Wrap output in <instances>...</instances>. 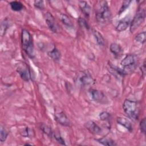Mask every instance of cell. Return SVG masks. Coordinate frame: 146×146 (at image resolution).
Masks as SVG:
<instances>
[{
	"instance_id": "obj_1",
	"label": "cell",
	"mask_w": 146,
	"mask_h": 146,
	"mask_svg": "<svg viewBox=\"0 0 146 146\" xmlns=\"http://www.w3.org/2000/svg\"><path fill=\"white\" fill-rule=\"evenodd\" d=\"M95 11V18L99 24L104 26L110 23L112 14L106 1H98L96 3Z\"/></svg>"
},
{
	"instance_id": "obj_2",
	"label": "cell",
	"mask_w": 146,
	"mask_h": 146,
	"mask_svg": "<svg viewBox=\"0 0 146 146\" xmlns=\"http://www.w3.org/2000/svg\"><path fill=\"white\" fill-rule=\"evenodd\" d=\"M21 42L23 50L26 54L33 58L35 56L33 38L29 31L23 29L21 33Z\"/></svg>"
},
{
	"instance_id": "obj_3",
	"label": "cell",
	"mask_w": 146,
	"mask_h": 146,
	"mask_svg": "<svg viewBox=\"0 0 146 146\" xmlns=\"http://www.w3.org/2000/svg\"><path fill=\"white\" fill-rule=\"evenodd\" d=\"M123 108L129 119L134 121L138 119L139 115V107L136 102L125 99L123 104Z\"/></svg>"
},
{
	"instance_id": "obj_4",
	"label": "cell",
	"mask_w": 146,
	"mask_h": 146,
	"mask_svg": "<svg viewBox=\"0 0 146 146\" xmlns=\"http://www.w3.org/2000/svg\"><path fill=\"white\" fill-rule=\"evenodd\" d=\"M145 18V8L141 7L140 5L138 10L133 17L131 25L129 30L131 33L135 31L144 22Z\"/></svg>"
},
{
	"instance_id": "obj_5",
	"label": "cell",
	"mask_w": 146,
	"mask_h": 146,
	"mask_svg": "<svg viewBox=\"0 0 146 146\" xmlns=\"http://www.w3.org/2000/svg\"><path fill=\"white\" fill-rule=\"evenodd\" d=\"M16 70L23 80L29 81L32 78L30 69L26 63L22 62L17 64Z\"/></svg>"
},
{
	"instance_id": "obj_6",
	"label": "cell",
	"mask_w": 146,
	"mask_h": 146,
	"mask_svg": "<svg viewBox=\"0 0 146 146\" xmlns=\"http://www.w3.org/2000/svg\"><path fill=\"white\" fill-rule=\"evenodd\" d=\"M54 119L59 124L66 126V127H71V122L67 116L64 112L60 109L56 108L54 111Z\"/></svg>"
},
{
	"instance_id": "obj_7",
	"label": "cell",
	"mask_w": 146,
	"mask_h": 146,
	"mask_svg": "<svg viewBox=\"0 0 146 146\" xmlns=\"http://www.w3.org/2000/svg\"><path fill=\"white\" fill-rule=\"evenodd\" d=\"M46 23L50 29V30L54 33H56L58 31V24L53 17V15L50 12H47L44 15Z\"/></svg>"
},
{
	"instance_id": "obj_8",
	"label": "cell",
	"mask_w": 146,
	"mask_h": 146,
	"mask_svg": "<svg viewBox=\"0 0 146 146\" xmlns=\"http://www.w3.org/2000/svg\"><path fill=\"white\" fill-rule=\"evenodd\" d=\"M85 127L91 133L94 135H100L102 132V128L94 121L90 120L85 123Z\"/></svg>"
},
{
	"instance_id": "obj_9",
	"label": "cell",
	"mask_w": 146,
	"mask_h": 146,
	"mask_svg": "<svg viewBox=\"0 0 146 146\" xmlns=\"http://www.w3.org/2000/svg\"><path fill=\"white\" fill-rule=\"evenodd\" d=\"M79 81L83 86H92L95 83V80L90 73L85 72L79 78Z\"/></svg>"
},
{
	"instance_id": "obj_10",
	"label": "cell",
	"mask_w": 146,
	"mask_h": 146,
	"mask_svg": "<svg viewBox=\"0 0 146 146\" xmlns=\"http://www.w3.org/2000/svg\"><path fill=\"white\" fill-rule=\"evenodd\" d=\"M110 50L111 52L113 54L115 58H119L123 54V49L121 46L116 43H112L110 46Z\"/></svg>"
},
{
	"instance_id": "obj_11",
	"label": "cell",
	"mask_w": 146,
	"mask_h": 146,
	"mask_svg": "<svg viewBox=\"0 0 146 146\" xmlns=\"http://www.w3.org/2000/svg\"><path fill=\"white\" fill-rule=\"evenodd\" d=\"M135 63V58L133 55L128 54L122 59L120 62L121 66L123 67H130L133 66Z\"/></svg>"
},
{
	"instance_id": "obj_12",
	"label": "cell",
	"mask_w": 146,
	"mask_h": 146,
	"mask_svg": "<svg viewBox=\"0 0 146 146\" xmlns=\"http://www.w3.org/2000/svg\"><path fill=\"white\" fill-rule=\"evenodd\" d=\"M90 92L92 99L96 102H100L102 101L105 97V95L103 94V92L98 90L91 89L90 90Z\"/></svg>"
},
{
	"instance_id": "obj_13",
	"label": "cell",
	"mask_w": 146,
	"mask_h": 146,
	"mask_svg": "<svg viewBox=\"0 0 146 146\" xmlns=\"http://www.w3.org/2000/svg\"><path fill=\"white\" fill-rule=\"evenodd\" d=\"M79 5L80 9L82 13L86 17H89L91 13V7L88 3L84 1H81L79 2Z\"/></svg>"
},
{
	"instance_id": "obj_14",
	"label": "cell",
	"mask_w": 146,
	"mask_h": 146,
	"mask_svg": "<svg viewBox=\"0 0 146 146\" xmlns=\"http://www.w3.org/2000/svg\"><path fill=\"white\" fill-rule=\"evenodd\" d=\"M117 123L122 126L124 127L126 129H127L129 132H131L132 131V125L130 121L126 118L119 117L117 118Z\"/></svg>"
},
{
	"instance_id": "obj_15",
	"label": "cell",
	"mask_w": 146,
	"mask_h": 146,
	"mask_svg": "<svg viewBox=\"0 0 146 146\" xmlns=\"http://www.w3.org/2000/svg\"><path fill=\"white\" fill-rule=\"evenodd\" d=\"M129 25V18L128 17L124 18L121 20L116 26V30L118 31H123L125 30Z\"/></svg>"
},
{
	"instance_id": "obj_16",
	"label": "cell",
	"mask_w": 146,
	"mask_h": 146,
	"mask_svg": "<svg viewBox=\"0 0 146 146\" xmlns=\"http://www.w3.org/2000/svg\"><path fill=\"white\" fill-rule=\"evenodd\" d=\"M96 141L100 144H103L104 145H108V146L116 145V143L113 140L107 137H103L102 138L96 139Z\"/></svg>"
},
{
	"instance_id": "obj_17",
	"label": "cell",
	"mask_w": 146,
	"mask_h": 146,
	"mask_svg": "<svg viewBox=\"0 0 146 146\" xmlns=\"http://www.w3.org/2000/svg\"><path fill=\"white\" fill-rule=\"evenodd\" d=\"M48 55L54 60H59L60 58L61 54L56 47H54L52 50L48 52Z\"/></svg>"
},
{
	"instance_id": "obj_18",
	"label": "cell",
	"mask_w": 146,
	"mask_h": 146,
	"mask_svg": "<svg viewBox=\"0 0 146 146\" xmlns=\"http://www.w3.org/2000/svg\"><path fill=\"white\" fill-rule=\"evenodd\" d=\"M93 34L96 39L97 43L100 46H103L104 44V39L102 35L96 30H93Z\"/></svg>"
},
{
	"instance_id": "obj_19",
	"label": "cell",
	"mask_w": 146,
	"mask_h": 146,
	"mask_svg": "<svg viewBox=\"0 0 146 146\" xmlns=\"http://www.w3.org/2000/svg\"><path fill=\"white\" fill-rule=\"evenodd\" d=\"M11 9L15 11H19L23 8V4L19 1H12L10 3Z\"/></svg>"
},
{
	"instance_id": "obj_20",
	"label": "cell",
	"mask_w": 146,
	"mask_h": 146,
	"mask_svg": "<svg viewBox=\"0 0 146 146\" xmlns=\"http://www.w3.org/2000/svg\"><path fill=\"white\" fill-rule=\"evenodd\" d=\"M40 129L43 131V132L46 134L49 137H52L54 133L51 127H50L48 125L44 123H42L40 125Z\"/></svg>"
},
{
	"instance_id": "obj_21",
	"label": "cell",
	"mask_w": 146,
	"mask_h": 146,
	"mask_svg": "<svg viewBox=\"0 0 146 146\" xmlns=\"http://www.w3.org/2000/svg\"><path fill=\"white\" fill-rule=\"evenodd\" d=\"M60 20L62 22V23L64 25H65L66 26H67V27H73V24H72L71 19L66 14H61Z\"/></svg>"
},
{
	"instance_id": "obj_22",
	"label": "cell",
	"mask_w": 146,
	"mask_h": 146,
	"mask_svg": "<svg viewBox=\"0 0 146 146\" xmlns=\"http://www.w3.org/2000/svg\"><path fill=\"white\" fill-rule=\"evenodd\" d=\"M21 134L25 137H33L34 134V132L33 130V129H30L29 127H26L25 129H23L22 131H21Z\"/></svg>"
},
{
	"instance_id": "obj_23",
	"label": "cell",
	"mask_w": 146,
	"mask_h": 146,
	"mask_svg": "<svg viewBox=\"0 0 146 146\" xmlns=\"http://www.w3.org/2000/svg\"><path fill=\"white\" fill-rule=\"evenodd\" d=\"M8 136V132L7 131L5 128L2 125H1L0 128V141L1 143L4 142L6 139H7V137Z\"/></svg>"
},
{
	"instance_id": "obj_24",
	"label": "cell",
	"mask_w": 146,
	"mask_h": 146,
	"mask_svg": "<svg viewBox=\"0 0 146 146\" xmlns=\"http://www.w3.org/2000/svg\"><path fill=\"white\" fill-rule=\"evenodd\" d=\"M135 39L136 41L141 43H144L145 42V39H146V33L145 31H143L141 33H139L137 34L135 36Z\"/></svg>"
},
{
	"instance_id": "obj_25",
	"label": "cell",
	"mask_w": 146,
	"mask_h": 146,
	"mask_svg": "<svg viewBox=\"0 0 146 146\" xmlns=\"http://www.w3.org/2000/svg\"><path fill=\"white\" fill-rule=\"evenodd\" d=\"M9 22L7 21V19L3 20V22H2L1 25V35L3 36L7 30V29L9 27Z\"/></svg>"
},
{
	"instance_id": "obj_26",
	"label": "cell",
	"mask_w": 146,
	"mask_h": 146,
	"mask_svg": "<svg viewBox=\"0 0 146 146\" xmlns=\"http://www.w3.org/2000/svg\"><path fill=\"white\" fill-rule=\"evenodd\" d=\"M78 23L79 26L82 27V28H84L87 30H88L90 29V26L88 23V22L86 21V20L82 17H79L78 18Z\"/></svg>"
},
{
	"instance_id": "obj_27",
	"label": "cell",
	"mask_w": 146,
	"mask_h": 146,
	"mask_svg": "<svg viewBox=\"0 0 146 146\" xmlns=\"http://www.w3.org/2000/svg\"><path fill=\"white\" fill-rule=\"evenodd\" d=\"M99 118L102 121H109L110 120L111 118V115L110 114L106 112V111H104L101 112L99 114Z\"/></svg>"
},
{
	"instance_id": "obj_28",
	"label": "cell",
	"mask_w": 146,
	"mask_h": 146,
	"mask_svg": "<svg viewBox=\"0 0 146 146\" xmlns=\"http://www.w3.org/2000/svg\"><path fill=\"white\" fill-rule=\"evenodd\" d=\"M53 136H54L55 140L60 144L62 145H66V143L64 142V140H63V139L62 138V137L61 136L60 133L59 132H55L54 134H53Z\"/></svg>"
},
{
	"instance_id": "obj_29",
	"label": "cell",
	"mask_w": 146,
	"mask_h": 146,
	"mask_svg": "<svg viewBox=\"0 0 146 146\" xmlns=\"http://www.w3.org/2000/svg\"><path fill=\"white\" fill-rule=\"evenodd\" d=\"M131 2V1H123L122 6L120 7V10L119 11V14H121V13H122L128 7V6L129 5Z\"/></svg>"
},
{
	"instance_id": "obj_30",
	"label": "cell",
	"mask_w": 146,
	"mask_h": 146,
	"mask_svg": "<svg viewBox=\"0 0 146 146\" xmlns=\"http://www.w3.org/2000/svg\"><path fill=\"white\" fill-rule=\"evenodd\" d=\"M34 5L36 8L40 10H42L44 8V2L43 1H35Z\"/></svg>"
},
{
	"instance_id": "obj_31",
	"label": "cell",
	"mask_w": 146,
	"mask_h": 146,
	"mask_svg": "<svg viewBox=\"0 0 146 146\" xmlns=\"http://www.w3.org/2000/svg\"><path fill=\"white\" fill-rule=\"evenodd\" d=\"M145 119L143 118L140 123V128L141 130V132L143 133H145V129H146V125H145Z\"/></svg>"
},
{
	"instance_id": "obj_32",
	"label": "cell",
	"mask_w": 146,
	"mask_h": 146,
	"mask_svg": "<svg viewBox=\"0 0 146 146\" xmlns=\"http://www.w3.org/2000/svg\"><path fill=\"white\" fill-rule=\"evenodd\" d=\"M141 70L142 71V73L144 75L145 72V61L144 60L143 62V64L142 65V66L141 67Z\"/></svg>"
},
{
	"instance_id": "obj_33",
	"label": "cell",
	"mask_w": 146,
	"mask_h": 146,
	"mask_svg": "<svg viewBox=\"0 0 146 146\" xmlns=\"http://www.w3.org/2000/svg\"><path fill=\"white\" fill-rule=\"evenodd\" d=\"M32 145V144H29V143H26L25 144V145Z\"/></svg>"
}]
</instances>
